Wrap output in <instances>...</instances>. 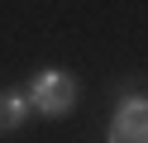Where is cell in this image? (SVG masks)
I'll list each match as a JSON object with an SVG mask.
<instances>
[{"mask_svg":"<svg viewBox=\"0 0 148 143\" xmlns=\"http://www.w3.org/2000/svg\"><path fill=\"white\" fill-rule=\"evenodd\" d=\"M77 95H81V86H77L72 72H38L24 100H29L34 110H43V114H67L72 105H77Z\"/></svg>","mask_w":148,"mask_h":143,"instance_id":"cell-1","label":"cell"},{"mask_svg":"<svg viewBox=\"0 0 148 143\" xmlns=\"http://www.w3.org/2000/svg\"><path fill=\"white\" fill-rule=\"evenodd\" d=\"M110 143H148V105H143V95H129L115 110Z\"/></svg>","mask_w":148,"mask_h":143,"instance_id":"cell-2","label":"cell"},{"mask_svg":"<svg viewBox=\"0 0 148 143\" xmlns=\"http://www.w3.org/2000/svg\"><path fill=\"white\" fill-rule=\"evenodd\" d=\"M29 119V100H24V95H0V133L5 129H19V124Z\"/></svg>","mask_w":148,"mask_h":143,"instance_id":"cell-3","label":"cell"}]
</instances>
